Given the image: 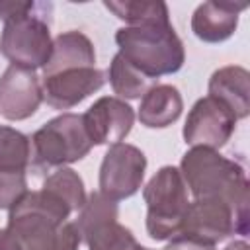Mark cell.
Listing matches in <instances>:
<instances>
[{
    "mask_svg": "<svg viewBox=\"0 0 250 250\" xmlns=\"http://www.w3.org/2000/svg\"><path fill=\"white\" fill-rule=\"evenodd\" d=\"M72 213L43 189L27 191L12 209L6 230L18 250H78Z\"/></svg>",
    "mask_w": 250,
    "mask_h": 250,
    "instance_id": "obj_1",
    "label": "cell"
},
{
    "mask_svg": "<svg viewBox=\"0 0 250 250\" xmlns=\"http://www.w3.org/2000/svg\"><path fill=\"white\" fill-rule=\"evenodd\" d=\"M178 170L193 199H221L248 227V180L236 160L213 148L191 146L182 156Z\"/></svg>",
    "mask_w": 250,
    "mask_h": 250,
    "instance_id": "obj_2",
    "label": "cell"
},
{
    "mask_svg": "<svg viewBox=\"0 0 250 250\" xmlns=\"http://www.w3.org/2000/svg\"><path fill=\"white\" fill-rule=\"evenodd\" d=\"M119 55L150 78L174 74L184 66L186 49L172 23L125 25L115 31Z\"/></svg>",
    "mask_w": 250,
    "mask_h": 250,
    "instance_id": "obj_3",
    "label": "cell"
},
{
    "mask_svg": "<svg viewBox=\"0 0 250 250\" xmlns=\"http://www.w3.org/2000/svg\"><path fill=\"white\" fill-rule=\"evenodd\" d=\"M29 168L35 176L82 160L94 146L82 113H61L29 137Z\"/></svg>",
    "mask_w": 250,
    "mask_h": 250,
    "instance_id": "obj_4",
    "label": "cell"
},
{
    "mask_svg": "<svg viewBox=\"0 0 250 250\" xmlns=\"http://www.w3.org/2000/svg\"><path fill=\"white\" fill-rule=\"evenodd\" d=\"M51 4L31 6L4 21L0 53L14 64L27 70L43 68L51 57L53 39L49 31Z\"/></svg>",
    "mask_w": 250,
    "mask_h": 250,
    "instance_id": "obj_5",
    "label": "cell"
},
{
    "mask_svg": "<svg viewBox=\"0 0 250 250\" xmlns=\"http://www.w3.org/2000/svg\"><path fill=\"white\" fill-rule=\"evenodd\" d=\"M146 232L152 240H170L182 230L189 205L186 182L176 166H162L145 186Z\"/></svg>",
    "mask_w": 250,
    "mask_h": 250,
    "instance_id": "obj_6",
    "label": "cell"
},
{
    "mask_svg": "<svg viewBox=\"0 0 250 250\" xmlns=\"http://www.w3.org/2000/svg\"><path fill=\"white\" fill-rule=\"evenodd\" d=\"M117 201L94 191L78 211L74 221L80 238L88 250H135L139 246L135 234L119 221Z\"/></svg>",
    "mask_w": 250,
    "mask_h": 250,
    "instance_id": "obj_7",
    "label": "cell"
},
{
    "mask_svg": "<svg viewBox=\"0 0 250 250\" xmlns=\"http://www.w3.org/2000/svg\"><path fill=\"white\" fill-rule=\"evenodd\" d=\"M146 156L129 143H117L107 148L100 164V193L121 201L135 195L145 180Z\"/></svg>",
    "mask_w": 250,
    "mask_h": 250,
    "instance_id": "obj_8",
    "label": "cell"
},
{
    "mask_svg": "<svg viewBox=\"0 0 250 250\" xmlns=\"http://www.w3.org/2000/svg\"><path fill=\"white\" fill-rule=\"evenodd\" d=\"M180 234L217 244L232 234H248V227L240 223L234 211L221 199H193L188 205Z\"/></svg>",
    "mask_w": 250,
    "mask_h": 250,
    "instance_id": "obj_9",
    "label": "cell"
},
{
    "mask_svg": "<svg viewBox=\"0 0 250 250\" xmlns=\"http://www.w3.org/2000/svg\"><path fill=\"white\" fill-rule=\"evenodd\" d=\"M236 129V117L215 98H199L184 123V141L189 146L221 148L229 143Z\"/></svg>",
    "mask_w": 250,
    "mask_h": 250,
    "instance_id": "obj_10",
    "label": "cell"
},
{
    "mask_svg": "<svg viewBox=\"0 0 250 250\" xmlns=\"http://www.w3.org/2000/svg\"><path fill=\"white\" fill-rule=\"evenodd\" d=\"M104 82L105 76L96 66H74L49 72L43 74L41 80L43 100L53 109H70L94 92H98Z\"/></svg>",
    "mask_w": 250,
    "mask_h": 250,
    "instance_id": "obj_11",
    "label": "cell"
},
{
    "mask_svg": "<svg viewBox=\"0 0 250 250\" xmlns=\"http://www.w3.org/2000/svg\"><path fill=\"white\" fill-rule=\"evenodd\" d=\"M43 102L35 70L10 64L0 76V115L8 121L29 119Z\"/></svg>",
    "mask_w": 250,
    "mask_h": 250,
    "instance_id": "obj_12",
    "label": "cell"
},
{
    "mask_svg": "<svg viewBox=\"0 0 250 250\" xmlns=\"http://www.w3.org/2000/svg\"><path fill=\"white\" fill-rule=\"evenodd\" d=\"M82 117L92 143L107 146L121 143L135 123L133 107L117 96H104L96 100Z\"/></svg>",
    "mask_w": 250,
    "mask_h": 250,
    "instance_id": "obj_13",
    "label": "cell"
},
{
    "mask_svg": "<svg viewBox=\"0 0 250 250\" xmlns=\"http://www.w3.org/2000/svg\"><path fill=\"white\" fill-rule=\"evenodd\" d=\"M248 2H203L191 16V31L205 43L227 41L238 27V14Z\"/></svg>",
    "mask_w": 250,
    "mask_h": 250,
    "instance_id": "obj_14",
    "label": "cell"
},
{
    "mask_svg": "<svg viewBox=\"0 0 250 250\" xmlns=\"http://www.w3.org/2000/svg\"><path fill=\"white\" fill-rule=\"evenodd\" d=\"M209 96L219 100L234 117L246 119L250 113V72L244 66L229 64L217 68L209 78Z\"/></svg>",
    "mask_w": 250,
    "mask_h": 250,
    "instance_id": "obj_15",
    "label": "cell"
},
{
    "mask_svg": "<svg viewBox=\"0 0 250 250\" xmlns=\"http://www.w3.org/2000/svg\"><path fill=\"white\" fill-rule=\"evenodd\" d=\"M184 109L182 94L172 84H156L143 98L139 105V121L148 129H164L178 121Z\"/></svg>",
    "mask_w": 250,
    "mask_h": 250,
    "instance_id": "obj_16",
    "label": "cell"
},
{
    "mask_svg": "<svg viewBox=\"0 0 250 250\" xmlns=\"http://www.w3.org/2000/svg\"><path fill=\"white\" fill-rule=\"evenodd\" d=\"M74 66H96V49L88 35L70 29L53 39L51 57L43 66V74Z\"/></svg>",
    "mask_w": 250,
    "mask_h": 250,
    "instance_id": "obj_17",
    "label": "cell"
},
{
    "mask_svg": "<svg viewBox=\"0 0 250 250\" xmlns=\"http://www.w3.org/2000/svg\"><path fill=\"white\" fill-rule=\"evenodd\" d=\"M107 78H109V86H111L113 94H117V98H121V100L143 98L152 86L158 84L156 78H150L145 72H141L119 53H115L109 62Z\"/></svg>",
    "mask_w": 250,
    "mask_h": 250,
    "instance_id": "obj_18",
    "label": "cell"
},
{
    "mask_svg": "<svg viewBox=\"0 0 250 250\" xmlns=\"http://www.w3.org/2000/svg\"><path fill=\"white\" fill-rule=\"evenodd\" d=\"M41 189L47 191L49 195H53L57 201H61L70 213H78L88 197L86 189H84V182L78 176V172H74L72 168H66V166L53 170L45 178Z\"/></svg>",
    "mask_w": 250,
    "mask_h": 250,
    "instance_id": "obj_19",
    "label": "cell"
},
{
    "mask_svg": "<svg viewBox=\"0 0 250 250\" xmlns=\"http://www.w3.org/2000/svg\"><path fill=\"white\" fill-rule=\"evenodd\" d=\"M104 6L127 25H146V23H170L168 6L164 2L146 0H105Z\"/></svg>",
    "mask_w": 250,
    "mask_h": 250,
    "instance_id": "obj_20",
    "label": "cell"
},
{
    "mask_svg": "<svg viewBox=\"0 0 250 250\" xmlns=\"http://www.w3.org/2000/svg\"><path fill=\"white\" fill-rule=\"evenodd\" d=\"M29 137L14 127L0 125V170L25 172L29 166Z\"/></svg>",
    "mask_w": 250,
    "mask_h": 250,
    "instance_id": "obj_21",
    "label": "cell"
},
{
    "mask_svg": "<svg viewBox=\"0 0 250 250\" xmlns=\"http://www.w3.org/2000/svg\"><path fill=\"white\" fill-rule=\"evenodd\" d=\"M27 193L25 172L0 170V209H12Z\"/></svg>",
    "mask_w": 250,
    "mask_h": 250,
    "instance_id": "obj_22",
    "label": "cell"
},
{
    "mask_svg": "<svg viewBox=\"0 0 250 250\" xmlns=\"http://www.w3.org/2000/svg\"><path fill=\"white\" fill-rule=\"evenodd\" d=\"M164 250H217V248L215 244H207V242H201L186 234H176L174 238H170Z\"/></svg>",
    "mask_w": 250,
    "mask_h": 250,
    "instance_id": "obj_23",
    "label": "cell"
},
{
    "mask_svg": "<svg viewBox=\"0 0 250 250\" xmlns=\"http://www.w3.org/2000/svg\"><path fill=\"white\" fill-rule=\"evenodd\" d=\"M0 250H18L16 244H14V240H12V236L8 234L6 229L0 230Z\"/></svg>",
    "mask_w": 250,
    "mask_h": 250,
    "instance_id": "obj_24",
    "label": "cell"
},
{
    "mask_svg": "<svg viewBox=\"0 0 250 250\" xmlns=\"http://www.w3.org/2000/svg\"><path fill=\"white\" fill-rule=\"evenodd\" d=\"M225 250H250V246H248L246 240H234V242L227 244Z\"/></svg>",
    "mask_w": 250,
    "mask_h": 250,
    "instance_id": "obj_25",
    "label": "cell"
},
{
    "mask_svg": "<svg viewBox=\"0 0 250 250\" xmlns=\"http://www.w3.org/2000/svg\"><path fill=\"white\" fill-rule=\"evenodd\" d=\"M135 250H150V248H145V246H141V244H139V246H137Z\"/></svg>",
    "mask_w": 250,
    "mask_h": 250,
    "instance_id": "obj_26",
    "label": "cell"
}]
</instances>
